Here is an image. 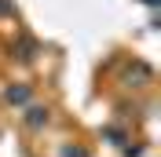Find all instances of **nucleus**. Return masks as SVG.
I'll return each instance as SVG.
<instances>
[]
</instances>
